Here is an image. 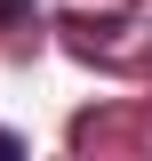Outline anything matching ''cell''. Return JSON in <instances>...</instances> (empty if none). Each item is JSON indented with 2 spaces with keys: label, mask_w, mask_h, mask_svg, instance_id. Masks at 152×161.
Instances as JSON below:
<instances>
[{
  "label": "cell",
  "mask_w": 152,
  "mask_h": 161,
  "mask_svg": "<svg viewBox=\"0 0 152 161\" xmlns=\"http://www.w3.org/2000/svg\"><path fill=\"white\" fill-rule=\"evenodd\" d=\"M0 161H24V137H16V129H0Z\"/></svg>",
  "instance_id": "cell-1"
},
{
  "label": "cell",
  "mask_w": 152,
  "mask_h": 161,
  "mask_svg": "<svg viewBox=\"0 0 152 161\" xmlns=\"http://www.w3.org/2000/svg\"><path fill=\"white\" fill-rule=\"evenodd\" d=\"M24 8H32V0H0V24H8V16H24Z\"/></svg>",
  "instance_id": "cell-2"
}]
</instances>
